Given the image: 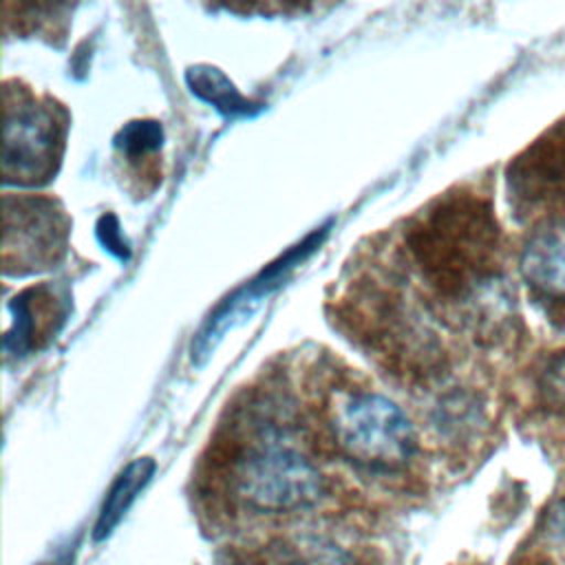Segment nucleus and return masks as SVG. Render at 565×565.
Instances as JSON below:
<instances>
[{
    "label": "nucleus",
    "instance_id": "dca6fc26",
    "mask_svg": "<svg viewBox=\"0 0 565 565\" xmlns=\"http://www.w3.org/2000/svg\"><path fill=\"white\" fill-rule=\"evenodd\" d=\"M543 527H545L547 536H552V539L565 543V497L558 499V501L547 510L545 521H543Z\"/></svg>",
    "mask_w": 565,
    "mask_h": 565
},
{
    "label": "nucleus",
    "instance_id": "0eeeda50",
    "mask_svg": "<svg viewBox=\"0 0 565 565\" xmlns=\"http://www.w3.org/2000/svg\"><path fill=\"white\" fill-rule=\"evenodd\" d=\"M510 199L521 207H565V121L552 126L508 168Z\"/></svg>",
    "mask_w": 565,
    "mask_h": 565
},
{
    "label": "nucleus",
    "instance_id": "2eb2a0df",
    "mask_svg": "<svg viewBox=\"0 0 565 565\" xmlns=\"http://www.w3.org/2000/svg\"><path fill=\"white\" fill-rule=\"evenodd\" d=\"M99 238L117 256H128V249H126V243L119 236V227H117L115 216H104L99 221Z\"/></svg>",
    "mask_w": 565,
    "mask_h": 565
},
{
    "label": "nucleus",
    "instance_id": "6e6552de",
    "mask_svg": "<svg viewBox=\"0 0 565 565\" xmlns=\"http://www.w3.org/2000/svg\"><path fill=\"white\" fill-rule=\"evenodd\" d=\"M11 324L4 333L7 355H29L42 349L66 320V298L53 285H33L9 302Z\"/></svg>",
    "mask_w": 565,
    "mask_h": 565
},
{
    "label": "nucleus",
    "instance_id": "ddd939ff",
    "mask_svg": "<svg viewBox=\"0 0 565 565\" xmlns=\"http://www.w3.org/2000/svg\"><path fill=\"white\" fill-rule=\"evenodd\" d=\"M163 143V128L154 119H135L128 121L117 135H115V148L119 154L130 163L139 166L141 161L152 163L154 154L159 152Z\"/></svg>",
    "mask_w": 565,
    "mask_h": 565
},
{
    "label": "nucleus",
    "instance_id": "4468645a",
    "mask_svg": "<svg viewBox=\"0 0 565 565\" xmlns=\"http://www.w3.org/2000/svg\"><path fill=\"white\" fill-rule=\"evenodd\" d=\"M541 397L552 406H565V351L552 355L539 373Z\"/></svg>",
    "mask_w": 565,
    "mask_h": 565
},
{
    "label": "nucleus",
    "instance_id": "f8f14e48",
    "mask_svg": "<svg viewBox=\"0 0 565 565\" xmlns=\"http://www.w3.org/2000/svg\"><path fill=\"white\" fill-rule=\"evenodd\" d=\"M188 84L192 93L225 115H249L258 108L234 88L223 71L214 66H192L188 71Z\"/></svg>",
    "mask_w": 565,
    "mask_h": 565
},
{
    "label": "nucleus",
    "instance_id": "7ed1b4c3",
    "mask_svg": "<svg viewBox=\"0 0 565 565\" xmlns=\"http://www.w3.org/2000/svg\"><path fill=\"white\" fill-rule=\"evenodd\" d=\"M327 426L338 452L369 472H395L411 463L417 435L406 413L364 384L331 391Z\"/></svg>",
    "mask_w": 565,
    "mask_h": 565
},
{
    "label": "nucleus",
    "instance_id": "f257e3e1",
    "mask_svg": "<svg viewBox=\"0 0 565 565\" xmlns=\"http://www.w3.org/2000/svg\"><path fill=\"white\" fill-rule=\"evenodd\" d=\"M404 249L441 302H468L499 269L501 232L490 201L470 190L435 199L404 232Z\"/></svg>",
    "mask_w": 565,
    "mask_h": 565
},
{
    "label": "nucleus",
    "instance_id": "1a4fd4ad",
    "mask_svg": "<svg viewBox=\"0 0 565 565\" xmlns=\"http://www.w3.org/2000/svg\"><path fill=\"white\" fill-rule=\"evenodd\" d=\"M519 269L539 298L565 302V221L541 225L525 241Z\"/></svg>",
    "mask_w": 565,
    "mask_h": 565
},
{
    "label": "nucleus",
    "instance_id": "39448f33",
    "mask_svg": "<svg viewBox=\"0 0 565 565\" xmlns=\"http://www.w3.org/2000/svg\"><path fill=\"white\" fill-rule=\"evenodd\" d=\"M2 179L13 185H42L60 168L68 115L51 97L35 95L29 86L7 82Z\"/></svg>",
    "mask_w": 565,
    "mask_h": 565
},
{
    "label": "nucleus",
    "instance_id": "9d476101",
    "mask_svg": "<svg viewBox=\"0 0 565 565\" xmlns=\"http://www.w3.org/2000/svg\"><path fill=\"white\" fill-rule=\"evenodd\" d=\"M154 475V461L150 457H137L132 459L113 481V486L108 488L104 503L99 508L95 527H93V539L95 541H104L108 539L115 527L121 523V519L126 516V512L130 510V505L135 503V499L139 497V492L148 486V481Z\"/></svg>",
    "mask_w": 565,
    "mask_h": 565
},
{
    "label": "nucleus",
    "instance_id": "f3484780",
    "mask_svg": "<svg viewBox=\"0 0 565 565\" xmlns=\"http://www.w3.org/2000/svg\"><path fill=\"white\" fill-rule=\"evenodd\" d=\"M75 552H77L75 543H66L62 547H55L38 565H75Z\"/></svg>",
    "mask_w": 565,
    "mask_h": 565
},
{
    "label": "nucleus",
    "instance_id": "9b49d317",
    "mask_svg": "<svg viewBox=\"0 0 565 565\" xmlns=\"http://www.w3.org/2000/svg\"><path fill=\"white\" fill-rule=\"evenodd\" d=\"M271 565H355V558L327 536L294 534L278 539L267 550Z\"/></svg>",
    "mask_w": 565,
    "mask_h": 565
},
{
    "label": "nucleus",
    "instance_id": "20e7f679",
    "mask_svg": "<svg viewBox=\"0 0 565 565\" xmlns=\"http://www.w3.org/2000/svg\"><path fill=\"white\" fill-rule=\"evenodd\" d=\"M232 488L249 510L282 514L318 503L324 479L318 466L289 441L287 433L265 419L258 422L254 441L234 459Z\"/></svg>",
    "mask_w": 565,
    "mask_h": 565
},
{
    "label": "nucleus",
    "instance_id": "f03ea898",
    "mask_svg": "<svg viewBox=\"0 0 565 565\" xmlns=\"http://www.w3.org/2000/svg\"><path fill=\"white\" fill-rule=\"evenodd\" d=\"M344 333L388 375L426 384L448 369L435 316L397 282L358 278L335 305Z\"/></svg>",
    "mask_w": 565,
    "mask_h": 565
},
{
    "label": "nucleus",
    "instance_id": "423d86ee",
    "mask_svg": "<svg viewBox=\"0 0 565 565\" xmlns=\"http://www.w3.org/2000/svg\"><path fill=\"white\" fill-rule=\"evenodd\" d=\"M4 274H33L53 267L66 252L71 221L64 207L44 194H4L2 199Z\"/></svg>",
    "mask_w": 565,
    "mask_h": 565
}]
</instances>
